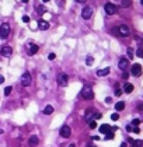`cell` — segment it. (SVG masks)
<instances>
[{
  "instance_id": "obj_1",
  "label": "cell",
  "mask_w": 143,
  "mask_h": 147,
  "mask_svg": "<svg viewBox=\"0 0 143 147\" xmlns=\"http://www.w3.org/2000/svg\"><path fill=\"white\" fill-rule=\"evenodd\" d=\"M10 35V24L9 23H3L0 25V39H7Z\"/></svg>"
},
{
  "instance_id": "obj_2",
  "label": "cell",
  "mask_w": 143,
  "mask_h": 147,
  "mask_svg": "<svg viewBox=\"0 0 143 147\" xmlns=\"http://www.w3.org/2000/svg\"><path fill=\"white\" fill-rule=\"evenodd\" d=\"M80 95L84 99H93L94 98V93H93V90L90 87H83V90L80 91Z\"/></svg>"
},
{
  "instance_id": "obj_3",
  "label": "cell",
  "mask_w": 143,
  "mask_h": 147,
  "mask_svg": "<svg viewBox=\"0 0 143 147\" xmlns=\"http://www.w3.org/2000/svg\"><path fill=\"white\" fill-rule=\"evenodd\" d=\"M56 81H58V84L60 87H65V86H67V83H69V76H67L66 73H59Z\"/></svg>"
},
{
  "instance_id": "obj_4",
  "label": "cell",
  "mask_w": 143,
  "mask_h": 147,
  "mask_svg": "<svg viewBox=\"0 0 143 147\" xmlns=\"http://www.w3.org/2000/svg\"><path fill=\"white\" fill-rule=\"evenodd\" d=\"M116 32H118V35H121V36H129V34H131V30H129L128 25L121 24L118 28H116Z\"/></svg>"
},
{
  "instance_id": "obj_5",
  "label": "cell",
  "mask_w": 143,
  "mask_h": 147,
  "mask_svg": "<svg viewBox=\"0 0 143 147\" xmlns=\"http://www.w3.org/2000/svg\"><path fill=\"white\" fill-rule=\"evenodd\" d=\"M31 83H32V78H31V74L28 72H24L21 76V86H24V87H28V86H31Z\"/></svg>"
},
{
  "instance_id": "obj_6",
  "label": "cell",
  "mask_w": 143,
  "mask_h": 147,
  "mask_svg": "<svg viewBox=\"0 0 143 147\" xmlns=\"http://www.w3.org/2000/svg\"><path fill=\"white\" fill-rule=\"evenodd\" d=\"M95 114H97V111H95L94 108H88L87 111H86V115H84V119L87 123H90L93 120V118H95Z\"/></svg>"
},
{
  "instance_id": "obj_7",
  "label": "cell",
  "mask_w": 143,
  "mask_h": 147,
  "mask_svg": "<svg viewBox=\"0 0 143 147\" xmlns=\"http://www.w3.org/2000/svg\"><path fill=\"white\" fill-rule=\"evenodd\" d=\"M104 10H105V13L108 15H112V14L116 13V6L112 4V3H105L104 4Z\"/></svg>"
},
{
  "instance_id": "obj_8",
  "label": "cell",
  "mask_w": 143,
  "mask_h": 147,
  "mask_svg": "<svg viewBox=\"0 0 143 147\" xmlns=\"http://www.w3.org/2000/svg\"><path fill=\"white\" fill-rule=\"evenodd\" d=\"M93 15V9L90 6H86L84 9L81 10V17L84 18V20H90Z\"/></svg>"
},
{
  "instance_id": "obj_9",
  "label": "cell",
  "mask_w": 143,
  "mask_h": 147,
  "mask_svg": "<svg viewBox=\"0 0 143 147\" xmlns=\"http://www.w3.org/2000/svg\"><path fill=\"white\" fill-rule=\"evenodd\" d=\"M60 136L62 137H65V139H67V137H70V135H72V129H70V126H67V125H63L60 128Z\"/></svg>"
},
{
  "instance_id": "obj_10",
  "label": "cell",
  "mask_w": 143,
  "mask_h": 147,
  "mask_svg": "<svg viewBox=\"0 0 143 147\" xmlns=\"http://www.w3.org/2000/svg\"><path fill=\"white\" fill-rule=\"evenodd\" d=\"M0 53H2V56H4V57H10V56H11V53H13L11 46H9V45L2 46V49H0Z\"/></svg>"
},
{
  "instance_id": "obj_11",
  "label": "cell",
  "mask_w": 143,
  "mask_h": 147,
  "mask_svg": "<svg viewBox=\"0 0 143 147\" xmlns=\"http://www.w3.org/2000/svg\"><path fill=\"white\" fill-rule=\"evenodd\" d=\"M131 73H132L133 76H136V77H139V76L142 74V66H140L139 63H135V65H132Z\"/></svg>"
},
{
  "instance_id": "obj_12",
  "label": "cell",
  "mask_w": 143,
  "mask_h": 147,
  "mask_svg": "<svg viewBox=\"0 0 143 147\" xmlns=\"http://www.w3.org/2000/svg\"><path fill=\"white\" fill-rule=\"evenodd\" d=\"M118 67L125 72V70L129 67V60L126 59V57H121V59H119V62H118Z\"/></svg>"
},
{
  "instance_id": "obj_13",
  "label": "cell",
  "mask_w": 143,
  "mask_h": 147,
  "mask_svg": "<svg viewBox=\"0 0 143 147\" xmlns=\"http://www.w3.org/2000/svg\"><path fill=\"white\" fill-rule=\"evenodd\" d=\"M110 67H104V69H100V70H97V76L98 77H104V76H108L110 74Z\"/></svg>"
},
{
  "instance_id": "obj_14",
  "label": "cell",
  "mask_w": 143,
  "mask_h": 147,
  "mask_svg": "<svg viewBox=\"0 0 143 147\" xmlns=\"http://www.w3.org/2000/svg\"><path fill=\"white\" fill-rule=\"evenodd\" d=\"M38 27H39V30L46 31L49 28V23H48V21H45V20H39V23H38Z\"/></svg>"
},
{
  "instance_id": "obj_15",
  "label": "cell",
  "mask_w": 143,
  "mask_h": 147,
  "mask_svg": "<svg viewBox=\"0 0 143 147\" xmlns=\"http://www.w3.org/2000/svg\"><path fill=\"white\" fill-rule=\"evenodd\" d=\"M100 132H101V133H104V135H107V133L112 132V128H111L110 125H101V128H100Z\"/></svg>"
},
{
  "instance_id": "obj_16",
  "label": "cell",
  "mask_w": 143,
  "mask_h": 147,
  "mask_svg": "<svg viewBox=\"0 0 143 147\" xmlns=\"http://www.w3.org/2000/svg\"><path fill=\"white\" fill-rule=\"evenodd\" d=\"M28 48H30V51H28V52H30V55L37 53L38 49H39V48H38V45H35V44H31V42L28 44Z\"/></svg>"
},
{
  "instance_id": "obj_17",
  "label": "cell",
  "mask_w": 143,
  "mask_h": 147,
  "mask_svg": "<svg viewBox=\"0 0 143 147\" xmlns=\"http://www.w3.org/2000/svg\"><path fill=\"white\" fill-rule=\"evenodd\" d=\"M38 141H39V139H38L37 136L34 135V136H31V137H30V140H28V144H30L31 147H34V146H37V144H38Z\"/></svg>"
},
{
  "instance_id": "obj_18",
  "label": "cell",
  "mask_w": 143,
  "mask_h": 147,
  "mask_svg": "<svg viewBox=\"0 0 143 147\" xmlns=\"http://www.w3.org/2000/svg\"><path fill=\"white\" fill-rule=\"evenodd\" d=\"M124 91H125L126 94H131L132 91H133V84H131V83H126V84L124 86Z\"/></svg>"
},
{
  "instance_id": "obj_19",
  "label": "cell",
  "mask_w": 143,
  "mask_h": 147,
  "mask_svg": "<svg viewBox=\"0 0 143 147\" xmlns=\"http://www.w3.org/2000/svg\"><path fill=\"white\" fill-rule=\"evenodd\" d=\"M52 112H53V107L52 105H46L45 108H44V114L45 115H51Z\"/></svg>"
},
{
  "instance_id": "obj_20",
  "label": "cell",
  "mask_w": 143,
  "mask_h": 147,
  "mask_svg": "<svg viewBox=\"0 0 143 147\" xmlns=\"http://www.w3.org/2000/svg\"><path fill=\"white\" fill-rule=\"evenodd\" d=\"M124 108H125V102L119 101V102H116V104H115V109H116V111H122Z\"/></svg>"
},
{
  "instance_id": "obj_21",
  "label": "cell",
  "mask_w": 143,
  "mask_h": 147,
  "mask_svg": "<svg viewBox=\"0 0 143 147\" xmlns=\"http://www.w3.org/2000/svg\"><path fill=\"white\" fill-rule=\"evenodd\" d=\"M93 63H94V57H93V56H87V57H86V65H87V66H91Z\"/></svg>"
},
{
  "instance_id": "obj_22",
  "label": "cell",
  "mask_w": 143,
  "mask_h": 147,
  "mask_svg": "<svg viewBox=\"0 0 143 147\" xmlns=\"http://www.w3.org/2000/svg\"><path fill=\"white\" fill-rule=\"evenodd\" d=\"M11 91H13V87H11V86H7V87L6 88H4V95H10V94H11Z\"/></svg>"
},
{
  "instance_id": "obj_23",
  "label": "cell",
  "mask_w": 143,
  "mask_h": 147,
  "mask_svg": "<svg viewBox=\"0 0 143 147\" xmlns=\"http://www.w3.org/2000/svg\"><path fill=\"white\" fill-rule=\"evenodd\" d=\"M121 4H122V7H129L132 4V0H122Z\"/></svg>"
},
{
  "instance_id": "obj_24",
  "label": "cell",
  "mask_w": 143,
  "mask_h": 147,
  "mask_svg": "<svg viewBox=\"0 0 143 147\" xmlns=\"http://www.w3.org/2000/svg\"><path fill=\"white\" fill-rule=\"evenodd\" d=\"M114 139V132H110L105 135V140H112Z\"/></svg>"
},
{
  "instance_id": "obj_25",
  "label": "cell",
  "mask_w": 143,
  "mask_h": 147,
  "mask_svg": "<svg viewBox=\"0 0 143 147\" xmlns=\"http://www.w3.org/2000/svg\"><path fill=\"white\" fill-rule=\"evenodd\" d=\"M136 56L143 57V48H137V51H136Z\"/></svg>"
},
{
  "instance_id": "obj_26",
  "label": "cell",
  "mask_w": 143,
  "mask_h": 147,
  "mask_svg": "<svg viewBox=\"0 0 143 147\" xmlns=\"http://www.w3.org/2000/svg\"><path fill=\"white\" fill-rule=\"evenodd\" d=\"M88 126H90V129H95V128H97V122H95V120H91V122L88 123Z\"/></svg>"
},
{
  "instance_id": "obj_27",
  "label": "cell",
  "mask_w": 143,
  "mask_h": 147,
  "mask_svg": "<svg viewBox=\"0 0 143 147\" xmlns=\"http://www.w3.org/2000/svg\"><path fill=\"white\" fill-rule=\"evenodd\" d=\"M140 125V119H133L132 120V126H135V128H137V126Z\"/></svg>"
},
{
  "instance_id": "obj_28",
  "label": "cell",
  "mask_w": 143,
  "mask_h": 147,
  "mask_svg": "<svg viewBox=\"0 0 143 147\" xmlns=\"http://www.w3.org/2000/svg\"><path fill=\"white\" fill-rule=\"evenodd\" d=\"M126 53H128V57H129V59H132V57H133V51H132L131 48H128V51H126Z\"/></svg>"
},
{
  "instance_id": "obj_29",
  "label": "cell",
  "mask_w": 143,
  "mask_h": 147,
  "mask_svg": "<svg viewBox=\"0 0 143 147\" xmlns=\"http://www.w3.org/2000/svg\"><path fill=\"white\" fill-rule=\"evenodd\" d=\"M132 144H133V147H142V141L140 140H135Z\"/></svg>"
},
{
  "instance_id": "obj_30",
  "label": "cell",
  "mask_w": 143,
  "mask_h": 147,
  "mask_svg": "<svg viewBox=\"0 0 143 147\" xmlns=\"http://www.w3.org/2000/svg\"><path fill=\"white\" fill-rule=\"evenodd\" d=\"M37 10H38V14H41V15H42L44 13H45V9H44L42 6H38V9H37Z\"/></svg>"
},
{
  "instance_id": "obj_31",
  "label": "cell",
  "mask_w": 143,
  "mask_h": 147,
  "mask_svg": "<svg viewBox=\"0 0 143 147\" xmlns=\"http://www.w3.org/2000/svg\"><path fill=\"white\" fill-rule=\"evenodd\" d=\"M115 95H116V97H121V95H122V90H121L119 87H116V90H115Z\"/></svg>"
},
{
  "instance_id": "obj_32",
  "label": "cell",
  "mask_w": 143,
  "mask_h": 147,
  "mask_svg": "<svg viewBox=\"0 0 143 147\" xmlns=\"http://www.w3.org/2000/svg\"><path fill=\"white\" fill-rule=\"evenodd\" d=\"M111 119H112V120H118L119 119V115L118 114H112V115H111Z\"/></svg>"
},
{
  "instance_id": "obj_33",
  "label": "cell",
  "mask_w": 143,
  "mask_h": 147,
  "mask_svg": "<svg viewBox=\"0 0 143 147\" xmlns=\"http://www.w3.org/2000/svg\"><path fill=\"white\" fill-rule=\"evenodd\" d=\"M55 57H56L55 53H49V55H48V59H49V60H55Z\"/></svg>"
},
{
  "instance_id": "obj_34",
  "label": "cell",
  "mask_w": 143,
  "mask_h": 147,
  "mask_svg": "<svg viewBox=\"0 0 143 147\" xmlns=\"http://www.w3.org/2000/svg\"><path fill=\"white\" fill-rule=\"evenodd\" d=\"M23 21L24 23H30V17L28 15H23Z\"/></svg>"
},
{
  "instance_id": "obj_35",
  "label": "cell",
  "mask_w": 143,
  "mask_h": 147,
  "mask_svg": "<svg viewBox=\"0 0 143 147\" xmlns=\"http://www.w3.org/2000/svg\"><path fill=\"white\" fill-rule=\"evenodd\" d=\"M126 130H128V132H133V126L128 125V126H126Z\"/></svg>"
},
{
  "instance_id": "obj_36",
  "label": "cell",
  "mask_w": 143,
  "mask_h": 147,
  "mask_svg": "<svg viewBox=\"0 0 143 147\" xmlns=\"http://www.w3.org/2000/svg\"><path fill=\"white\" fill-rule=\"evenodd\" d=\"M105 102H107V104H111V102H112V98H111V97H107V98H105Z\"/></svg>"
},
{
  "instance_id": "obj_37",
  "label": "cell",
  "mask_w": 143,
  "mask_h": 147,
  "mask_svg": "<svg viewBox=\"0 0 143 147\" xmlns=\"http://www.w3.org/2000/svg\"><path fill=\"white\" fill-rule=\"evenodd\" d=\"M101 116H103V115H101L100 112H97V114H95V119H100Z\"/></svg>"
},
{
  "instance_id": "obj_38",
  "label": "cell",
  "mask_w": 143,
  "mask_h": 147,
  "mask_svg": "<svg viewBox=\"0 0 143 147\" xmlns=\"http://www.w3.org/2000/svg\"><path fill=\"white\" fill-rule=\"evenodd\" d=\"M137 109H139V111H143V104H139V105H137Z\"/></svg>"
},
{
  "instance_id": "obj_39",
  "label": "cell",
  "mask_w": 143,
  "mask_h": 147,
  "mask_svg": "<svg viewBox=\"0 0 143 147\" xmlns=\"http://www.w3.org/2000/svg\"><path fill=\"white\" fill-rule=\"evenodd\" d=\"M133 132H135V133H139L140 129H139V128H133Z\"/></svg>"
},
{
  "instance_id": "obj_40",
  "label": "cell",
  "mask_w": 143,
  "mask_h": 147,
  "mask_svg": "<svg viewBox=\"0 0 143 147\" xmlns=\"http://www.w3.org/2000/svg\"><path fill=\"white\" fill-rule=\"evenodd\" d=\"M4 83V77H2V76H0V84H3Z\"/></svg>"
},
{
  "instance_id": "obj_41",
  "label": "cell",
  "mask_w": 143,
  "mask_h": 147,
  "mask_svg": "<svg viewBox=\"0 0 143 147\" xmlns=\"http://www.w3.org/2000/svg\"><path fill=\"white\" fill-rule=\"evenodd\" d=\"M136 41H137V42H140V44L143 42V41H142V38H139V36H136Z\"/></svg>"
},
{
  "instance_id": "obj_42",
  "label": "cell",
  "mask_w": 143,
  "mask_h": 147,
  "mask_svg": "<svg viewBox=\"0 0 143 147\" xmlns=\"http://www.w3.org/2000/svg\"><path fill=\"white\" fill-rule=\"evenodd\" d=\"M121 147H126V143H122V144H121Z\"/></svg>"
},
{
  "instance_id": "obj_43",
  "label": "cell",
  "mask_w": 143,
  "mask_h": 147,
  "mask_svg": "<svg viewBox=\"0 0 143 147\" xmlns=\"http://www.w3.org/2000/svg\"><path fill=\"white\" fill-rule=\"evenodd\" d=\"M76 2H79V3H83V2H86V0H76Z\"/></svg>"
},
{
  "instance_id": "obj_44",
  "label": "cell",
  "mask_w": 143,
  "mask_h": 147,
  "mask_svg": "<svg viewBox=\"0 0 143 147\" xmlns=\"http://www.w3.org/2000/svg\"><path fill=\"white\" fill-rule=\"evenodd\" d=\"M44 3H48V2H51V0H42Z\"/></svg>"
},
{
  "instance_id": "obj_45",
  "label": "cell",
  "mask_w": 143,
  "mask_h": 147,
  "mask_svg": "<svg viewBox=\"0 0 143 147\" xmlns=\"http://www.w3.org/2000/svg\"><path fill=\"white\" fill-rule=\"evenodd\" d=\"M23 3H28V0H23Z\"/></svg>"
},
{
  "instance_id": "obj_46",
  "label": "cell",
  "mask_w": 143,
  "mask_h": 147,
  "mask_svg": "<svg viewBox=\"0 0 143 147\" xmlns=\"http://www.w3.org/2000/svg\"><path fill=\"white\" fill-rule=\"evenodd\" d=\"M87 147H94V146H93V144H88V146Z\"/></svg>"
},
{
  "instance_id": "obj_47",
  "label": "cell",
  "mask_w": 143,
  "mask_h": 147,
  "mask_svg": "<svg viewBox=\"0 0 143 147\" xmlns=\"http://www.w3.org/2000/svg\"><path fill=\"white\" fill-rule=\"evenodd\" d=\"M69 147H76V146H74V144H70V146Z\"/></svg>"
},
{
  "instance_id": "obj_48",
  "label": "cell",
  "mask_w": 143,
  "mask_h": 147,
  "mask_svg": "<svg viewBox=\"0 0 143 147\" xmlns=\"http://www.w3.org/2000/svg\"><path fill=\"white\" fill-rule=\"evenodd\" d=\"M140 3H142V4H143V0H140Z\"/></svg>"
}]
</instances>
